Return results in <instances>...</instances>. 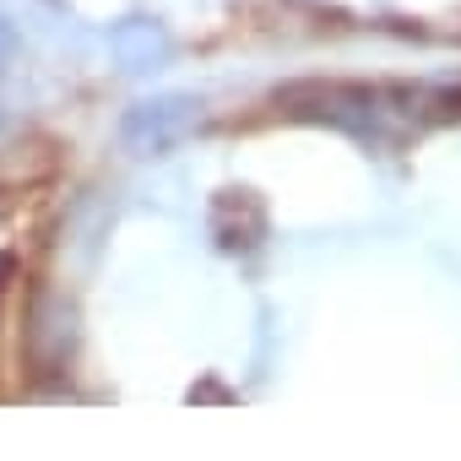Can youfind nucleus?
I'll return each mask as SVG.
<instances>
[{"instance_id":"nucleus-5","label":"nucleus","mask_w":461,"mask_h":461,"mask_svg":"<svg viewBox=\"0 0 461 461\" xmlns=\"http://www.w3.org/2000/svg\"><path fill=\"white\" fill-rule=\"evenodd\" d=\"M12 267H17L12 256H0V288H6V277H12Z\"/></svg>"},{"instance_id":"nucleus-2","label":"nucleus","mask_w":461,"mask_h":461,"mask_svg":"<svg viewBox=\"0 0 461 461\" xmlns=\"http://www.w3.org/2000/svg\"><path fill=\"white\" fill-rule=\"evenodd\" d=\"M104 44H109L114 66H120L125 77H158V71H168L174 55H179L168 23H158V17H147V12H131V17L109 23Z\"/></svg>"},{"instance_id":"nucleus-4","label":"nucleus","mask_w":461,"mask_h":461,"mask_svg":"<svg viewBox=\"0 0 461 461\" xmlns=\"http://www.w3.org/2000/svg\"><path fill=\"white\" fill-rule=\"evenodd\" d=\"M12 55H17V28H12L6 17H0V71L12 66Z\"/></svg>"},{"instance_id":"nucleus-3","label":"nucleus","mask_w":461,"mask_h":461,"mask_svg":"<svg viewBox=\"0 0 461 461\" xmlns=\"http://www.w3.org/2000/svg\"><path fill=\"white\" fill-rule=\"evenodd\" d=\"M212 240L217 250H256L267 240V206L250 190H228L212 201Z\"/></svg>"},{"instance_id":"nucleus-1","label":"nucleus","mask_w":461,"mask_h":461,"mask_svg":"<svg viewBox=\"0 0 461 461\" xmlns=\"http://www.w3.org/2000/svg\"><path fill=\"white\" fill-rule=\"evenodd\" d=\"M201 120V98L195 93H152L125 104V114L114 120V136L131 158H163L168 147H179Z\"/></svg>"}]
</instances>
